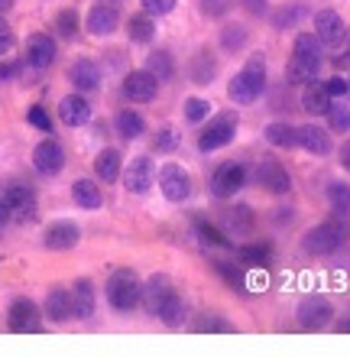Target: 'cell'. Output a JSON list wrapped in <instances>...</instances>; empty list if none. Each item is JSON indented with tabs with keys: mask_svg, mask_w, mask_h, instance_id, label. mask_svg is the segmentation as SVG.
<instances>
[{
	"mask_svg": "<svg viewBox=\"0 0 350 357\" xmlns=\"http://www.w3.org/2000/svg\"><path fill=\"white\" fill-rule=\"evenodd\" d=\"M266 88V59L263 52H253V56L244 62V68L230 78L228 85V98L234 104H253Z\"/></svg>",
	"mask_w": 350,
	"mask_h": 357,
	"instance_id": "obj_1",
	"label": "cell"
},
{
	"mask_svg": "<svg viewBox=\"0 0 350 357\" xmlns=\"http://www.w3.org/2000/svg\"><path fill=\"white\" fill-rule=\"evenodd\" d=\"M350 237V227L344 218H328V221H321V225H315L308 234L302 237V247L308 250L312 257H328L334 254V250H341L344 244H347Z\"/></svg>",
	"mask_w": 350,
	"mask_h": 357,
	"instance_id": "obj_2",
	"label": "cell"
},
{
	"mask_svg": "<svg viewBox=\"0 0 350 357\" xmlns=\"http://www.w3.org/2000/svg\"><path fill=\"white\" fill-rule=\"evenodd\" d=\"M140 286L133 270H114L111 280H107V302L114 305L117 312H133L140 305Z\"/></svg>",
	"mask_w": 350,
	"mask_h": 357,
	"instance_id": "obj_3",
	"label": "cell"
},
{
	"mask_svg": "<svg viewBox=\"0 0 350 357\" xmlns=\"http://www.w3.org/2000/svg\"><path fill=\"white\" fill-rule=\"evenodd\" d=\"M237 127H240V121H237V114H214L208 121V127L201 130L198 137V150L201 153H214V150H224L230 140L237 137Z\"/></svg>",
	"mask_w": 350,
	"mask_h": 357,
	"instance_id": "obj_4",
	"label": "cell"
},
{
	"mask_svg": "<svg viewBox=\"0 0 350 357\" xmlns=\"http://www.w3.org/2000/svg\"><path fill=\"white\" fill-rule=\"evenodd\" d=\"M0 192H3V198H7L10 211H13V221H19V225H29V221H36V192L26 185V182H7V185H0Z\"/></svg>",
	"mask_w": 350,
	"mask_h": 357,
	"instance_id": "obj_5",
	"label": "cell"
},
{
	"mask_svg": "<svg viewBox=\"0 0 350 357\" xmlns=\"http://www.w3.org/2000/svg\"><path fill=\"white\" fill-rule=\"evenodd\" d=\"M295 319L305 331H321L334 321V305L324 296H305L295 309Z\"/></svg>",
	"mask_w": 350,
	"mask_h": 357,
	"instance_id": "obj_6",
	"label": "cell"
},
{
	"mask_svg": "<svg viewBox=\"0 0 350 357\" xmlns=\"http://www.w3.org/2000/svg\"><path fill=\"white\" fill-rule=\"evenodd\" d=\"M246 182V169L244 162H221L218 169H214V176H211V192H214V198H234L240 188H244Z\"/></svg>",
	"mask_w": 350,
	"mask_h": 357,
	"instance_id": "obj_7",
	"label": "cell"
},
{
	"mask_svg": "<svg viewBox=\"0 0 350 357\" xmlns=\"http://www.w3.org/2000/svg\"><path fill=\"white\" fill-rule=\"evenodd\" d=\"M159 188L162 195H166V202H185V198L191 195V176L185 169H182L179 162H166L159 169Z\"/></svg>",
	"mask_w": 350,
	"mask_h": 357,
	"instance_id": "obj_8",
	"label": "cell"
},
{
	"mask_svg": "<svg viewBox=\"0 0 350 357\" xmlns=\"http://www.w3.org/2000/svg\"><path fill=\"white\" fill-rule=\"evenodd\" d=\"M10 331L13 335H39L42 321H39V305L33 299H17L10 305Z\"/></svg>",
	"mask_w": 350,
	"mask_h": 357,
	"instance_id": "obj_9",
	"label": "cell"
},
{
	"mask_svg": "<svg viewBox=\"0 0 350 357\" xmlns=\"http://www.w3.org/2000/svg\"><path fill=\"white\" fill-rule=\"evenodd\" d=\"M315 36L321 39V46H344V39H347V26H344V20L337 10H318L315 13Z\"/></svg>",
	"mask_w": 350,
	"mask_h": 357,
	"instance_id": "obj_10",
	"label": "cell"
},
{
	"mask_svg": "<svg viewBox=\"0 0 350 357\" xmlns=\"http://www.w3.org/2000/svg\"><path fill=\"white\" fill-rule=\"evenodd\" d=\"M256 185L266 188V192H273V195H285V192L292 188V178H289L283 162H276L273 156H266V160H260V166H256Z\"/></svg>",
	"mask_w": 350,
	"mask_h": 357,
	"instance_id": "obj_11",
	"label": "cell"
},
{
	"mask_svg": "<svg viewBox=\"0 0 350 357\" xmlns=\"http://www.w3.org/2000/svg\"><path fill=\"white\" fill-rule=\"evenodd\" d=\"M33 169L46 178L58 176V172L65 169V150H62V143H56V140L39 143L36 150H33Z\"/></svg>",
	"mask_w": 350,
	"mask_h": 357,
	"instance_id": "obj_12",
	"label": "cell"
},
{
	"mask_svg": "<svg viewBox=\"0 0 350 357\" xmlns=\"http://www.w3.org/2000/svg\"><path fill=\"white\" fill-rule=\"evenodd\" d=\"M152 178H156V166L150 162V156H133L123 169V185L130 188L133 195H146L152 188Z\"/></svg>",
	"mask_w": 350,
	"mask_h": 357,
	"instance_id": "obj_13",
	"label": "cell"
},
{
	"mask_svg": "<svg viewBox=\"0 0 350 357\" xmlns=\"http://www.w3.org/2000/svg\"><path fill=\"white\" fill-rule=\"evenodd\" d=\"M156 91H159V82L146 72V68H136V72H130V75L123 78V98L133 104H146L156 98Z\"/></svg>",
	"mask_w": 350,
	"mask_h": 357,
	"instance_id": "obj_14",
	"label": "cell"
},
{
	"mask_svg": "<svg viewBox=\"0 0 350 357\" xmlns=\"http://www.w3.org/2000/svg\"><path fill=\"white\" fill-rule=\"evenodd\" d=\"M58 121L65 123V127H72V130L85 127V123L91 121V104H88L85 94L81 91L65 94V98L58 101Z\"/></svg>",
	"mask_w": 350,
	"mask_h": 357,
	"instance_id": "obj_15",
	"label": "cell"
},
{
	"mask_svg": "<svg viewBox=\"0 0 350 357\" xmlns=\"http://www.w3.org/2000/svg\"><path fill=\"white\" fill-rule=\"evenodd\" d=\"M78 241H81V231H78L75 221H52V225L46 227V234H42V244H46V250H72V247H78Z\"/></svg>",
	"mask_w": 350,
	"mask_h": 357,
	"instance_id": "obj_16",
	"label": "cell"
},
{
	"mask_svg": "<svg viewBox=\"0 0 350 357\" xmlns=\"http://www.w3.org/2000/svg\"><path fill=\"white\" fill-rule=\"evenodd\" d=\"M295 143H299L305 153H312V156H328V153L334 150L331 130H324V127H315V123L295 127Z\"/></svg>",
	"mask_w": 350,
	"mask_h": 357,
	"instance_id": "obj_17",
	"label": "cell"
},
{
	"mask_svg": "<svg viewBox=\"0 0 350 357\" xmlns=\"http://www.w3.org/2000/svg\"><path fill=\"white\" fill-rule=\"evenodd\" d=\"M52 62H56V43H52V36L33 33L26 39V66L36 68V72H46Z\"/></svg>",
	"mask_w": 350,
	"mask_h": 357,
	"instance_id": "obj_18",
	"label": "cell"
},
{
	"mask_svg": "<svg viewBox=\"0 0 350 357\" xmlns=\"http://www.w3.org/2000/svg\"><path fill=\"white\" fill-rule=\"evenodd\" d=\"M117 23H120V17H117V7L114 3H107V0H101V3H95L91 7V13H88L85 26L91 36H111L117 29Z\"/></svg>",
	"mask_w": 350,
	"mask_h": 357,
	"instance_id": "obj_19",
	"label": "cell"
},
{
	"mask_svg": "<svg viewBox=\"0 0 350 357\" xmlns=\"http://www.w3.org/2000/svg\"><path fill=\"white\" fill-rule=\"evenodd\" d=\"M172 289H175V286H172V280L166 276V273H152L150 280L140 286V302H143V309L150 312V315H156L159 302L166 299Z\"/></svg>",
	"mask_w": 350,
	"mask_h": 357,
	"instance_id": "obj_20",
	"label": "cell"
},
{
	"mask_svg": "<svg viewBox=\"0 0 350 357\" xmlns=\"http://www.w3.org/2000/svg\"><path fill=\"white\" fill-rule=\"evenodd\" d=\"M292 59H299V62H305L308 68H321L324 62V46H321V39L315 36V33H299L295 36V46H292Z\"/></svg>",
	"mask_w": 350,
	"mask_h": 357,
	"instance_id": "obj_21",
	"label": "cell"
},
{
	"mask_svg": "<svg viewBox=\"0 0 350 357\" xmlns=\"http://www.w3.org/2000/svg\"><path fill=\"white\" fill-rule=\"evenodd\" d=\"M97 309V292H95V282L91 280H78L72 286V315L81 321H88L95 315Z\"/></svg>",
	"mask_w": 350,
	"mask_h": 357,
	"instance_id": "obj_22",
	"label": "cell"
},
{
	"mask_svg": "<svg viewBox=\"0 0 350 357\" xmlns=\"http://www.w3.org/2000/svg\"><path fill=\"white\" fill-rule=\"evenodd\" d=\"M68 78H72L75 91H81V94H91L101 88V68L91 59H78L75 66L68 68Z\"/></svg>",
	"mask_w": 350,
	"mask_h": 357,
	"instance_id": "obj_23",
	"label": "cell"
},
{
	"mask_svg": "<svg viewBox=\"0 0 350 357\" xmlns=\"http://www.w3.org/2000/svg\"><path fill=\"white\" fill-rule=\"evenodd\" d=\"M331 94H328V88H324V82H318V78H312L308 85H305V91H302V107L312 117H324L328 114V107H331Z\"/></svg>",
	"mask_w": 350,
	"mask_h": 357,
	"instance_id": "obj_24",
	"label": "cell"
},
{
	"mask_svg": "<svg viewBox=\"0 0 350 357\" xmlns=\"http://www.w3.org/2000/svg\"><path fill=\"white\" fill-rule=\"evenodd\" d=\"M120 166H123L120 150H114V146H104V150L97 153V160H95V176H97V182H104V185H114L117 178H120Z\"/></svg>",
	"mask_w": 350,
	"mask_h": 357,
	"instance_id": "obj_25",
	"label": "cell"
},
{
	"mask_svg": "<svg viewBox=\"0 0 350 357\" xmlns=\"http://www.w3.org/2000/svg\"><path fill=\"white\" fill-rule=\"evenodd\" d=\"M72 202H75L78 208H88V211H95V208L104 205L101 185H97L95 178H78L75 185H72Z\"/></svg>",
	"mask_w": 350,
	"mask_h": 357,
	"instance_id": "obj_26",
	"label": "cell"
},
{
	"mask_svg": "<svg viewBox=\"0 0 350 357\" xmlns=\"http://www.w3.org/2000/svg\"><path fill=\"white\" fill-rule=\"evenodd\" d=\"M46 315L52 321H68L72 319V292L68 289H49L46 296Z\"/></svg>",
	"mask_w": 350,
	"mask_h": 357,
	"instance_id": "obj_27",
	"label": "cell"
},
{
	"mask_svg": "<svg viewBox=\"0 0 350 357\" xmlns=\"http://www.w3.org/2000/svg\"><path fill=\"white\" fill-rule=\"evenodd\" d=\"M263 137L269 146H276V150H292V146H299V143H295V127L292 123H283V121L266 123Z\"/></svg>",
	"mask_w": 350,
	"mask_h": 357,
	"instance_id": "obj_28",
	"label": "cell"
},
{
	"mask_svg": "<svg viewBox=\"0 0 350 357\" xmlns=\"http://www.w3.org/2000/svg\"><path fill=\"white\" fill-rule=\"evenodd\" d=\"M189 72H191V82H195V85H211V82H214V75H218V59L201 49L198 56L191 59Z\"/></svg>",
	"mask_w": 350,
	"mask_h": 357,
	"instance_id": "obj_29",
	"label": "cell"
},
{
	"mask_svg": "<svg viewBox=\"0 0 350 357\" xmlns=\"http://www.w3.org/2000/svg\"><path fill=\"white\" fill-rule=\"evenodd\" d=\"M117 133H120L123 140H140L143 133H146V121H143L140 111H120L114 121Z\"/></svg>",
	"mask_w": 350,
	"mask_h": 357,
	"instance_id": "obj_30",
	"label": "cell"
},
{
	"mask_svg": "<svg viewBox=\"0 0 350 357\" xmlns=\"http://www.w3.org/2000/svg\"><path fill=\"white\" fill-rule=\"evenodd\" d=\"M146 72L162 85V82H169V78L175 75V62H172V56L166 49H156V52L146 56Z\"/></svg>",
	"mask_w": 350,
	"mask_h": 357,
	"instance_id": "obj_31",
	"label": "cell"
},
{
	"mask_svg": "<svg viewBox=\"0 0 350 357\" xmlns=\"http://www.w3.org/2000/svg\"><path fill=\"white\" fill-rule=\"evenodd\" d=\"M156 319H162L169 328H175L182 319H185V302H182V296L175 289L166 296V299L159 302V309H156Z\"/></svg>",
	"mask_w": 350,
	"mask_h": 357,
	"instance_id": "obj_32",
	"label": "cell"
},
{
	"mask_svg": "<svg viewBox=\"0 0 350 357\" xmlns=\"http://www.w3.org/2000/svg\"><path fill=\"white\" fill-rule=\"evenodd\" d=\"M152 33H156V20H152L150 13H136V17L127 20V36H130L133 43H150Z\"/></svg>",
	"mask_w": 350,
	"mask_h": 357,
	"instance_id": "obj_33",
	"label": "cell"
},
{
	"mask_svg": "<svg viewBox=\"0 0 350 357\" xmlns=\"http://www.w3.org/2000/svg\"><path fill=\"white\" fill-rule=\"evenodd\" d=\"M328 205L337 218H347L350 215V185L347 182H331L328 185Z\"/></svg>",
	"mask_w": 350,
	"mask_h": 357,
	"instance_id": "obj_34",
	"label": "cell"
},
{
	"mask_svg": "<svg viewBox=\"0 0 350 357\" xmlns=\"http://www.w3.org/2000/svg\"><path fill=\"white\" fill-rule=\"evenodd\" d=\"M302 17H308V10H305V3H285V7L273 17V26H276V29H292Z\"/></svg>",
	"mask_w": 350,
	"mask_h": 357,
	"instance_id": "obj_35",
	"label": "cell"
},
{
	"mask_svg": "<svg viewBox=\"0 0 350 357\" xmlns=\"http://www.w3.org/2000/svg\"><path fill=\"white\" fill-rule=\"evenodd\" d=\"M240 260L250 266H269L273 250H269V244H244L240 247Z\"/></svg>",
	"mask_w": 350,
	"mask_h": 357,
	"instance_id": "obj_36",
	"label": "cell"
},
{
	"mask_svg": "<svg viewBox=\"0 0 350 357\" xmlns=\"http://www.w3.org/2000/svg\"><path fill=\"white\" fill-rule=\"evenodd\" d=\"M312 78H318V72L315 68H308L305 62H299V59H289V66H285V82L289 85H308Z\"/></svg>",
	"mask_w": 350,
	"mask_h": 357,
	"instance_id": "obj_37",
	"label": "cell"
},
{
	"mask_svg": "<svg viewBox=\"0 0 350 357\" xmlns=\"http://www.w3.org/2000/svg\"><path fill=\"white\" fill-rule=\"evenodd\" d=\"M195 231H198L201 244H211V247H230V244H234L224 231H218V227L208 225V221H198V225H195Z\"/></svg>",
	"mask_w": 350,
	"mask_h": 357,
	"instance_id": "obj_38",
	"label": "cell"
},
{
	"mask_svg": "<svg viewBox=\"0 0 350 357\" xmlns=\"http://www.w3.org/2000/svg\"><path fill=\"white\" fill-rule=\"evenodd\" d=\"M328 130L331 133H350V111L347 107H341V104H334L331 101V107H328Z\"/></svg>",
	"mask_w": 350,
	"mask_h": 357,
	"instance_id": "obj_39",
	"label": "cell"
},
{
	"mask_svg": "<svg viewBox=\"0 0 350 357\" xmlns=\"http://www.w3.org/2000/svg\"><path fill=\"white\" fill-rule=\"evenodd\" d=\"M175 146H179V133L172 127H159L152 137V153H175Z\"/></svg>",
	"mask_w": 350,
	"mask_h": 357,
	"instance_id": "obj_40",
	"label": "cell"
},
{
	"mask_svg": "<svg viewBox=\"0 0 350 357\" xmlns=\"http://www.w3.org/2000/svg\"><path fill=\"white\" fill-rule=\"evenodd\" d=\"M228 227L234 231V237L240 234H250V227H253V218H250V208H237L228 215Z\"/></svg>",
	"mask_w": 350,
	"mask_h": 357,
	"instance_id": "obj_41",
	"label": "cell"
},
{
	"mask_svg": "<svg viewBox=\"0 0 350 357\" xmlns=\"http://www.w3.org/2000/svg\"><path fill=\"white\" fill-rule=\"evenodd\" d=\"M56 29L62 33V39H75L78 36V10H62L56 17Z\"/></svg>",
	"mask_w": 350,
	"mask_h": 357,
	"instance_id": "obj_42",
	"label": "cell"
},
{
	"mask_svg": "<svg viewBox=\"0 0 350 357\" xmlns=\"http://www.w3.org/2000/svg\"><path fill=\"white\" fill-rule=\"evenodd\" d=\"M244 43H246V29L244 26H237V23H234V26L221 29V46L228 49V52H237Z\"/></svg>",
	"mask_w": 350,
	"mask_h": 357,
	"instance_id": "obj_43",
	"label": "cell"
},
{
	"mask_svg": "<svg viewBox=\"0 0 350 357\" xmlns=\"http://www.w3.org/2000/svg\"><path fill=\"white\" fill-rule=\"evenodd\" d=\"M208 111H211V104L205 101V98H189V101H185V121L189 123L208 121Z\"/></svg>",
	"mask_w": 350,
	"mask_h": 357,
	"instance_id": "obj_44",
	"label": "cell"
},
{
	"mask_svg": "<svg viewBox=\"0 0 350 357\" xmlns=\"http://www.w3.org/2000/svg\"><path fill=\"white\" fill-rule=\"evenodd\" d=\"M214 270H218L221 276H224V280L230 282V286H237V289H240V292L246 289V276H244V270H240V266H234V264H224V260H218V264H214Z\"/></svg>",
	"mask_w": 350,
	"mask_h": 357,
	"instance_id": "obj_45",
	"label": "cell"
},
{
	"mask_svg": "<svg viewBox=\"0 0 350 357\" xmlns=\"http://www.w3.org/2000/svg\"><path fill=\"white\" fill-rule=\"evenodd\" d=\"M26 121L36 127V130H42V133H52V117H49V111L46 107H39V104H33L26 111Z\"/></svg>",
	"mask_w": 350,
	"mask_h": 357,
	"instance_id": "obj_46",
	"label": "cell"
},
{
	"mask_svg": "<svg viewBox=\"0 0 350 357\" xmlns=\"http://www.w3.org/2000/svg\"><path fill=\"white\" fill-rule=\"evenodd\" d=\"M230 7H234V0H201V13H205V17H211V20L224 17Z\"/></svg>",
	"mask_w": 350,
	"mask_h": 357,
	"instance_id": "obj_47",
	"label": "cell"
},
{
	"mask_svg": "<svg viewBox=\"0 0 350 357\" xmlns=\"http://www.w3.org/2000/svg\"><path fill=\"white\" fill-rule=\"evenodd\" d=\"M143 3V13H150V17H166L175 10V0H140Z\"/></svg>",
	"mask_w": 350,
	"mask_h": 357,
	"instance_id": "obj_48",
	"label": "cell"
},
{
	"mask_svg": "<svg viewBox=\"0 0 350 357\" xmlns=\"http://www.w3.org/2000/svg\"><path fill=\"white\" fill-rule=\"evenodd\" d=\"M10 49H13V29L0 13V52H10Z\"/></svg>",
	"mask_w": 350,
	"mask_h": 357,
	"instance_id": "obj_49",
	"label": "cell"
},
{
	"mask_svg": "<svg viewBox=\"0 0 350 357\" xmlns=\"http://www.w3.org/2000/svg\"><path fill=\"white\" fill-rule=\"evenodd\" d=\"M324 88H328L331 98H347V78H341V75H334L331 82H324Z\"/></svg>",
	"mask_w": 350,
	"mask_h": 357,
	"instance_id": "obj_50",
	"label": "cell"
},
{
	"mask_svg": "<svg viewBox=\"0 0 350 357\" xmlns=\"http://www.w3.org/2000/svg\"><path fill=\"white\" fill-rule=\"evenodd\" d=\"M10 221H13V211H10L7 198H3V192H0V227H3V225H10Z\"/></svg>",
	"mask_w": 350,
	"mask_h": 357,
	"instance_id": "obj_51",
	"label": "cell"
},
{
	"mask_svg": "<svg viewBox=\"0 0 350 357\" xmlns=\"http://www.w3.org/2000/svg\"><path fill=\"white\" fill-rule=\"evenodd\" d=\"M240 3H244L250 13H256V17H260V13H266V0H240Z\"/></svg>",
	"mask_w": 350,
	"mask_h": 357,
	"instance_id": "obj_52",
	"label": "cell"
},
{
	"mask_svg": "<svg viewBox=\"0 0 350 357\" xmlns=\"http://www.w3.org/2000/svg\"><path fill=\"white\" fill-rule=\"evenodd\" d=\"M198 331H230V325H224V321H201Z\"/></svg>",
	"mask_w": 350,
	"mask_h": 357,
	"instance_id": "obj_53",
	"label": "cell"
},
{
	"mask_svg": "<svg viewBox=\"0 0 350 357\" xmlns=\"http://www.w3.org/2000/svg\"><path fill=\"white\" fill-rule=\"evenodd\" d=\"M341 156H344V166H347V169H350V143H347V146H344V150H341Z\"/></svg>",
	"mask_w": 350,
	"mask_h": 357,
	"instance_id": "obj_54",
	"label": "cell"
},
{
	"mask_svg": "<svg viewBox=\"0 0 350 357\" xmlns=\"http://www.w3.org/2000/svg\"><path fill=\"white\" fill-rule=\"evenodd\" d=\"M13 3H17V0H0V13H7V10L13 7Z\"/></svg>",
	"mask_w": 350,
	"mask_h": 357,
	"instance_id": "obj_55",
	"label": "cell"
},
{
	"mask_svg": "<svg viewBox=\"0 0 350 357\" xmlns=\"http://www.w3.org/2000/svg\"><path fill=\"white\" fill-rule=\"evenodd\" d=\"M341 331H347V335H350V315H347V319L341 321Z\"/></svg>",
	"mask_w": 350,
	"mask_h": 357,
	"instance_id": "obj_56",
	"label": "cell"
},
{
	"mask_svg": "<svg viewBox=\"0 0 350 357\" xmlns=\"http://www.w3.org/2000/svg\"><path fill=\"white\" fill-rule=\"evenodd\" d=\"M344 43H347V46H350V26H347V39H344Z\"/></svg>",
	"mask_w": 350,
	"mask_h": 357,
	"instance_id": "obj_57",
	"label": "cell"
},
{
	"mask_svg": "<svg viewBox=\"0 0 350 357\" xmlns=\"http://www.w3.org/2000/svg\"><path fill=\"white\" fill-rule=\"evenodd\" d=\"M347 98H350V78H347Z\"/></svg>",
	"mask_w": 350,
	"mask_h": 357,
	"instance_id": "obj_58",
	"label": "cell"
}]
</instances>
